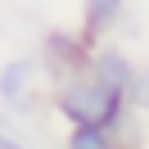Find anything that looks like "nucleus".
Returning <instances> with one entry per match:
<instances>
[{
    "mask_svg": "<svg viewBox=\"0 0 149 149\" xmlns=\"http://www.w3.org/2000/svg\"><path fill=\"white\" fill-rule=\"evenodd\" d=\"M50 109L68 127H113L118 113L127 109V95L113 91V86H104V81H95L91 72H72L63 81H54Z\"/></svg>",
    "mask_w": 149,
    "mask_h": 149,
    "instance_id": "obj_1",
    "label": "nucleus"
},
{
    "mask_svg": "<svg viewBox=\"0 0 149 149\" xmlns=\"http://www.w3.org/2000/svg\"><path fill=\"white\" fill-rule=\"evenodd\" d=\"M91 45H95V41L86 36L81 27H77V32H45V41H41V59H36V63L45 68L50 81H63V77H72V72H86Z\"/></svg>",
    "mask_w": 149,
    "mask_h": 149,
    "instance_id": "obj_2",
    "label": "nucleus"
},
{
    "mask_svg": "<svg viewBox=\"0 0 149 149\" xmlns=\"http://www.w3.org/2000/svg\"><path fill=\"white\" fill-rule=\"evenodd\" d=\"M36 72H41V63L27 59V54L5 59L0 63V104L14 109V113L32 109V100H36Z\"/></svg>",
    "mask_w": 149,
    "mask_h": 149,
    "instance_id": "obj_3",
    "label": "nucleus"
},
{
    "mask_svg": "<svg viewBox=\"0 0 149 149\" xmlns=\"http://www.w3.org/2000/svg\"><path fill=\"white\" fill-rule=\"evenodd\" d=\"M136 68H140V63H136L122 45H113V41H95V45H91V59H86V72H91L95 81L122 91V95H127V86L136 81Z\"/></svg>",
    "mask_w": 149,
    "mask_h": 149,
    "instance_id": "obj_4",
    "label": "nucleus"
},
{
    "mask_svg": "<svg viewBox=\"0 0 149 149\" xmlns=\"http://www.w3.org/2000/svg\"><path fill=\"white\" fill-rule=\"evenodd\" d=\"M122 18H127V0H81V32L91 41L118 32Z\"/></svg>",
    "mask_w": 149,
    "mask_h": 149,
    "instance_id": "obj_5",
    "label": "nucleus"
},
{
    "mask_svg": "<svg viewBox=\"0 0 149 149\" xmlns=\"http://www.w3.org/2000/svg\"><path fill=\"white\" fill-rule=\"evenodd\" d=\"M63 149H127L109 127H68Z\"/></svg>",
    "mask_w": 149,
    "mask_h": 149,
    "instance_id": "obj_6",
    "label": "nucleus"
},
{
    "mask_svg": "<svg viewBox=\"0 0 149 149\" xmlns=\"http://www.w3.org/2000/svg\"><path fill=\"white\" fill-rule=\"evenodd\" d=\"M127 104L149 118V68H136V81L127 86Z\"/></svg>",
    "mask_w": 149,
    "mask_h": 149,
    "instance_id": "obj_7",
    "label": "nucleus"
},
{
    "mask_svg": "<svg viewBox=\"0 0 149 149\" xmlns=\"http://www.w3.org/2000/svg\"><path fill=\"white\" fill-rule=\"evenodd\" d=\"M0 149H32V145H27L14 127H5V122H0Z\"/></svg>",
    "mask_w": 149,
    "mask_h": 149,
    "instance_id": "obj_8",
    "label": "nucleus"
}]
</instances>
